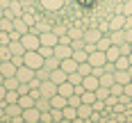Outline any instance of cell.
I'll return each mask as SVG.
<instances>
[{
	"mask_svg": "<svg viewBox=\"0 0 132 123\" xmlns=\"http://www.w3.org/2000/svg\"><path fill=\"white\" fill-rule=\"evenodd\" d=\"M66 34L71 39H84V30L82 27H71V30H66Z\"/></svg>",
	"mask_w": 132,
	"mask_h": 123,
	"instance_id": "d6a6232c",
	"label": "cell"
},
{
	"mask_svg": "<svg viewBox=\"0 0 132 123\" xmlns=\"http://www.w3.org/2000/svg\"><path fill=\"white\" fill-rule=\"evenodd\" d=\"M50 107H55V109H64V107H66V98H64L62 94L50 96Z\"/></svg>",
	"mask_w": 132,
	"mask_h": 123,
	"instance_id": "7402d4cb",
	"label": "cell"
},
{
	"mask_svg": "<svg viewBox=\"0 0 132 123\" xmlns=\"http://www.w3.org/2000/svg\"><path fill=\"white\" fill-rule=\"evenodd\" d=\"M59 68H64L66 73H73V71H78V62L73 59V57H66L59 62Z\"/></svg>",
	"mask_w": 132,
	"mask_h": 123,
	"instance_id": "ffe728a7",
	"label": "cell"
},
{
	"mask_svg": "<svg viewBox=\"0 0 132 123\" xmlns=\"http://www.w3.org/2000/svg\"><path fill=\"white\" fill-rule=\"evenodd\" d=\"M119 48H121V55H130V43H128V41L119 43Z\"/></svg>",
	"mask_w": 132,
	"mask_h": 123,
	"instance_id": "7dc6e473",
	"label": "cell"
},
{
	"mask_svg": "<svg viewBox=\"0 0 132 123\" xmlns=\"http://www.w3.org/2000/svg\"><path fill=\"white\" fill-rule=\"evenodd\" d=\"M109 94L116 96V98H121V96H123V84H121V82H114V84L109 87Z\"/></svg>",
	"mask_w": 132,
	"mask_h": 123,
	"instance_id": "d590c367",
	"label": "cell"
},
{
	"mask_svg": "<svg viewBox=\"0 0 132 123\" xmlns=\"http://www.w3.org/2000/svg\"><path fill=\"white\" fill-rule=\"evenodd\" d=\"M18 105H21L23 109L25 107H34V98H32L30 94H21L18 96Z\"/></svg>",
	"mask_w": 132,
	"mask_h": 123,
	"instance_id": "484cf974",
	"label": "cell"
},
{
	"mask_svg": "<svg viewBox=\"0 0 132 123\" xmlns=\"http://www.w3.org/2000/svg\"><path fill=\"white\" fill-rule=\"evenodd\" d=\"M23 21H25V23H27V25H30V27H32V25H34V23H37V18H34V16H32V14H30V12H23Z\"/></svg>",
	"mask_w": 132,
	"mask_h": 123,
	"instance_id": "ee69618b",
	"label": "cell"
},
{
	"mask_svg": "<svg viewBox=\"0 0 132 123\" xmlns=\"http://www.w3.org/2000/svg\"><path fill=\"white\" fill-rule=\"evenodd\" d=\"M66 80L75 87V84H80V82H82V73H80V71H73V73H68V78H66Z\"/></svg>",
	"mask_w": 132,
	"mask_h": 123,
	"instance_id": "e575fe53",
	"label": "cell"
},
{
	"mask_svg": "<svg viewBox=\"0 0 132 123\" xmlns=\"http://www.w3.org/2000/svg\"><path fill=\"white\" fill-rule=\"evenodd\" d=\"M23 64L37 71V68L43 66V57H41L39 50H25V53H23Z\"/></svg>",
	"mask_w": 132,
	"mask_h": 123,
	"instance_id": "6da1fadb",
	"label": "cell"
},
{
	"mask_svg": "<svg viewBox=\"0 0 132 123\" xmlns=\"http://www.w3.org/2000/svg\"><path fill=\"white\" fill-rule=\"evenodd\" d=\"M0 30H5V32H12V30H14V18L0 16Z\"/></svg>",
	"mask_w": 132,
	"mask_h": 123,
	"instance_id": "4dcf8cb0",
	"label": "cell"
},
{
	"mask_svg": "<svg viewBox=\"0 0 132 123\" xmlns=\"http://www.w3.org/2000/svg\"><path fill=\"white\" fill-rule=\"evenodd\" d=\"M66 78H68V73H66L64 68H59V66H57V68H53V71H50V80H53L55 84H62V82H64Z\"/></svg>",
	"mask_w": 132,
	"mask_h": 123,
	"instance_id": "2e32d148",
	"label": "cell"
},
{
	"mask_svg": "<svg viewBox=\"0 0 132 123\" xmlns=\"http://www.w3.org/2000/svg\"><path fill=\"white\" fill-rule=\"evenodd\" d=\"M55 34H57V37H62V34H66V30H64V27H55Z\"/></svg>",
	"mask_w": 132,
	"mask_h": 123,
	"instance_id": "f5cc1de1",
	"label": "cell"
},
{
	"mask_svg": "<svg viewBox=\"0 0 132 123\" xmlns=\"http://www.w3.org/2000/svg\"><path fill=\"white\" fill-rule=\"evenodd\" d=\"M5 94H7V87H5V84H0V100H5Z\"/></svg>",
	"mask_w": 132,
	"mask_h": 123,
	"instance_id": "f907efd6",
	"label": "cell"
},
{
	"mask_svg": "<svg viewBox=\"0 0 132 123\" xmlns=\"http://www.w3.org/2000/svg\"><path fill=\"white\" fill-rule=\"evenodd\" d=\"M107 96H109V87H103V84H100V87L96 89V98H100V100H105Z\"/></svg>",
	"mask_w": 132,
	"mask_h": 123,
	"instance_id": "ab89813d",
	"label": "cell"
},
{
	"mask_svg": "<svg viewBox=\"0 0 132 123\" xmlns=\"http://www.w3.org/2000/svg\"><path fill=\"white\" fill-rule=\"evenodd\" d=\"M87 62H89V64H91L93 68H96V66H105V64H107L105 50H98V48H96V50H91V53H89V59H87Z\"/></svg>",
	"mask_w": 132,
	"mask_h": 123,
	"instance_id": "277c9868",
	"label": "cell"
},
{
	"mask_svg": "<svg viewBox=\"0 0 132 123\" xmlns=\"http://www.w3.org/2000/svg\"><path fill=\"white\" fill-rule=\"evenodd\" d=\"M9 53H12V55H23V53H25V48H23L21 39H16V41H9Z\"/></svg>",
	"mask_w": 132,
	"mask_h": 123,
	"instance_id": "83f0119b",
	"label": "cell"
},
{
	"mask_svg": "<svg viewBox=\"0 0 132 123\" xmlns=\"http://www.w3.org/2000/svg\"><path fill=\"white\" fill-rule=\"evenodd\" d=\"M50 114H53V121H64V116H62V109L50 107Z\"/></svg>",
	"mask_w": 132,
	"mask_h": 123,
	"instance_id": "f6af8a7d",
	"label": "cell"
},
{
	"mask_svg": "<svg viewBox=\"0 0 132 123\" xmlns=\"http://www.w3.org/2000/svg\"><path fill=\"white\" fill-rule=\"evenodd\" d=\"M105 57H107V62H116V59L121 57V48L116 46V43H112V46L105 50Z\"/></svg>",
	"mask_w": 132,
	"mask_h": 123,
	"instance_id": "44dd1931",
	"label": "cell"
},
{
	"mask_svg": "<svg viewBox=\"0 0 132 123\" xmlns=\"http://www.w3.org/2000/svg\"><path fill=\"white\" fill-rule=\"evenodd\" d=\"M0 62H2V57H0Z\"/></svg>",
	"mask_w": 132,
	"mask_h": 123,
	"instance_id": "9f6ffc18",
	"label": "cell"
},
{
	"mask_svg": "<svg viewBox=\"0 0 132 123\" xmlns=\"http://www.w3.org/2000/svg\"><path fill=\"white\" fill-rule=\"evenodd\" d=\"M78 64H82V62H87L89 59V53H87V48H78V50H73V55H71Z\"/></svg>",
	"mask_w": 132,
	"mask_h": 123,
	"instance_id": "d4e9b609",
	"label": "cell"
},
{
	"mask_svg": "<svg viewBox=\"0 0 132 123\" xmlns=\"http://www.w3.org/2000/svg\"><path fill=\"white\" fill-rule=\"evenodd\" d=\"M9 41H12V37H9V32L0 30V46H9Z\"/></svg>",
	"mask_w": 132,
	"mask_h": 123,
	"instance_id": "60d3db41",
	"label": "cell"
},
{
	"mask_svg": "<svg viewBox=\"0 0 132 123\" xmlns=\"http://www.w3.org/2000/svg\"><path fill=\"white\" fill-rule=\"evenodd\" d=\"M91 114H93V107L89 103H80L78 105V119H91Z\"/></svg>",
	"mask_w": 132,
	"mask_h": 123,
	"instance_id": "ac0fdd59",
	"label": "cell"
},
{
	"mask_svg": "<svg viewBox=\"0 0 132 123\" xmlns=\"http://www.w3.org/2000/svg\"><path fill=\"white\" fill-rule=\"evenodd\" d=\"M34 105L39 107V112H48V109H50V98H43V96H39V98L34 100Z\"/></svg>",
	"mask_w": 132,
	"mask_h": 123,
	"instance_id": "f546056e",
	"label": "cell"
},
{
	"mask_svg": "<svg viewBox=\"0 0 132 123\" xmlns=\"http://www.w3.org/2000/svg\"><path fill=\"white\" fill-rule=\"evenodd\" d=\"M114 66H116V68H130V59H128V55H121L119 59L114 62Z\"/></svg>",
	"mask_w": 132,
	"mask_h": 123,
	"instance_id": "836d02e7",
	"label": "cell"
},
{
	"mask_svg": "<svg viewBox=\"0 0 132 123\" xmlns=\"http://www.w3.org/2000/svg\"><path fill=\"white\" fill-rule=\"evenodd\" d=\"M2 80H5V75H2V71H0V84H2Z\"/></svg>",
	"mask_w": 132,
	"mask_h": 123,
	"instance_id": "db71d44e",
	"label": "cell"
},
{
	"mask_svg": "<svg viewBox=\"0 0 132 123\" xmlns=\"http://www.w3.org/2000/svg\"><path fill=\"white\" fill-rule=\"evenodd\" d=\"M82 87H84V89H89V91H96V89L100 87V78H98V75H93V73H89V75H84V78H82Z\"/></svg>",
	"mask_w": 132,
	"mask_h": 123,
	"instance_id": "ba28073f",
	"label": "cell"
},
{
	"mask_svg": "<svg viewBox=\"0 0 132 123\" xmlns=\"http://www.w3.org/2000/svg\"><path fill=\"white\" fill-rule=\"evenodd\" d=\"M59 62H62L59 57H55V55H50V57H46V59H43V68L53 71V68H57V66H59Z\"/></svg>",
	"mask_w": 132,
	"mask_h": 123,
	"instance_id": "4316f807",
	"label": "cell"
},
{
	"mask_svg": "<svg viewBox=\"0 0 132 123\" xmlns=\"http://www.w3.org/2000/svg\"><path fill=\"white\" fill-rule=\"evenodd\" d=\"M78 71L82 73V78H84V75H89V73H93V66L89 64V62H82V64H78Z\"/></svg>",
	"mask_w": 132,
	"mask_h": 123,
	"instance_id": "74e56055",
	"label": "cell"
},
{
	"mask_svg": "<svg viewBox=\"0 0 132 123\" xmlns=\"http://www.w3.org/2000/svg\"><path fill=\"white\" fill-rule=\"evenodd\" d=\"M114 71H105V73H103V75H100V84H103V87H112V84H114Z\"/></svg>",
	"mask_w": 132,
	"mask_h": 123,
	"instance_id": "f1b7e54d",
	"label": "cell"
},
{
	"mask_svg": "<svg viewBox=\"0 0 132 123\" xmlns=\"http://www.w3.org/2000/svg\"><path fill=\"white\" fill-rule=\"evenodd\" d=\"M55 57H59V59H66V57H71L73 55V48H71V43H57L53 48Z\"/></svg>",
	"mask_w": 132,
	"mask_h": 123,
	"instance_id": "9c48e42d",
	"label": "cell"
},
{
	"mask_svg": "<svg viewBox=\"0 0 132 123\" xmlns=\"http://www.w3.org/2000/svg\"><path fill=\"white\" fill-rule=\"evenodd\" d=\"M57 94H62L64 98H68L71 94H75V87H73L68 80H64L62 84H57Z\"/></svg>",
	"mask_w": 132,
	"mask_h": 123,
	"instance_id": "e0dca14e",
	"label": "cell"
},
{
	"mask_svg": "<svg viewBox=\"0 0 132 123\" xmlns=\"http://www.w3.org/2000/svg\"><path fill=\"white\" fill-rule=\"evenodd\" d=\"M128 59H130V66H132V53H130V55H128Z\"/></svg>",
	"mask_w": 132,
	"mask_h": 123,
	"instance_id": "11a10c76",
	"label": "cell"
},
{
	"mask_svg": "<svg viewBox=\"0 0 132 123\" xmlns=\"http://www.w3.org/2000/svg\"><path fill=\"white\" fill-rule=\"evenodd\" d=\"M39 53H41V57H43V59H46V57H50V55H55L50 46H39Z\"/></svg>",
	"mask_w": 132,
	"mask_h": 123,
	"instance_id": "b9f144b4",
	"label": "cell"
},
{
	"mask_svg": "<svg viewBox=\"0 0 132 123\" xmlns=\"http://www.w3.org/2000/svg\"><path fill=\"white\" fill-rule=\"evenodd\" d=\"M71 48H73V50L84 48V39H71Z\"/></svg>",
	"mask_w": 132,
	"mask_h": 123,
	"instance_id": "bcb514c9",
	"label": "cell"
},
{
	"mask_svg": "<svg viewBox=\"0 0 132 123\" xmlns=\"http://www.w3.org/2000/svg\"><path fill=\"white\" fill-rule=\"evenodd\" d=\"M125 25V14H114L112 18H109V30H121V27Z\"/></svg>",
	"mask_w": 132,
	"mask_h": 123,
	"instance_id": "9a60e30c",
	"label": "cell"
},
{
	"mask_svg": "<svg viewBox=\"0 0 132 123\" xmlns=\"http://www.w3.org/2000/svg\"><path fill=\"white\" fill-rule=\"evenodd\" d=\"M21 116H23V121H25V123H39L41 121V112H39L37 105H34V107H25Z\"/></svg>",
	"mask_w": 132,
	"mask_h": 123,
	"instance_id": "5b68a950",
	"label": "cell"
},
{
	"mask_svg": "<svg viewBox=\"0 0 132 123\" xmlns=\"http://www.w3.org/2000/svg\"><path fill=\"white\" fill-rule=\"evenodd\" d=\"M107 34H109V39H112V43H116V46L125 41V34H123V27H121V30H109Z\"/></svg>",
	"mask_w": 132,
	"mask_h": 123,
	"instance_id": "603a6c76",
	"label": "cell"
},
{
	"mask_svg": "<svg viewBox=\"0 0 132 123\" xmlns=\"http://www.w3.org/2000/svg\"><path fill=\"white\" fill-rule=\"evenodd\" d=\"M80 96H82V103H89V105L96 100V91H89V89H84Z\"/></svg>",
	"mask_w": 132,
	"mask_h": 123,
	"instance_id": "8d00e7d4",
	"label": "cell"
},
{
	"mask_svg": "<svg viewBox=\"0 0 132 123\" xmlns=\"http://www.w3.org/2000/svg\"><path fill=\"white\" fill-rule=\"evenodd\" d=\"M39 91H41V96H43V98H50V96H55V94H57V84H55V82L50 80V78H48V80H41Z\"/></svg>",
	"mask_w": 132,
	"mask_h": 123,
	"instance_id": "8992f818",
	"label": "cell"
},
{
	"mask_svg": "<svg viewBox=\"0 0 132 123\" xmlns=\"http://www.w3.org/2000/svg\"><path fill=\"white\" fill-rule=\"evenodd\" d=\"M123 94L128 96V98H132V80L128 82V84H123Z\"/></svg>",
	"mask_w": 132,
	"mask_h": 123,
	"instance_id": "c3c4849f",
	"label": "cell"
},
{
	"mask_svg": "<svg viewBox=\"0 0 132 123\" xmlns=\"http://www.w3.org/2000/svg\"><path fill=\"white\" fill-rule=\"evenodd\" d=\"M18 89H7V94H5V103H18Z\"/></svg>",
	"mask_w": 132,
	"mask_h": 123,
	"instance_id": "1f68e13d",
	"label": "cell"
},
{
	"mask_svg": "<svg viewBox=\"0 0 132 123\" xmlns=\"http://www.w3.org/2000/svg\"><path fill=\"white\" fill-rule=\"evenodd\" d=\"M34 78H39V80H48V78H50V71H48V68H37V71H34Z\"/></svg>",
	"mask_w": 132,
	"mask_h": 123,
	"instance_id": "f35d334b",
	"label": "cell"
},
{
	"mask_svg": "<svg viewBox=\"0 0 132 123\" xmlns=\"http://www.w3.org/2000/svg\"><path fill=\"white\" fill-rule=\"evenodd\" d=\"M41 7L48 12H59L64 7V0H41Z\"/></svg>",
	"mask_w": 132,
	"mask_h": 123,
	"instance_id": "5bb4252c",
	"label": "cell"
},
{
	"mask_svg": "<svg viewBox=\"0 0 132 123\" xmlns=\"http://www.w3.org/2000/svg\"><path fill=\"white\" fill-rule=\"evenodd\" d=\"M121 14H125V16H130V14H132V0H125V2H123Z\"/></svg>",
	"mask_w": 132,
	"mask_h": 123,
	"instance_id": "7bdbcfd3",
	"label": "cell"
},
{
	"mask_svg": "<svg viewBox=\"0 0 132 123\" xmlns=\"http://www.w3.org/2000/svg\"><path fill=\"white\" fill-rule=\"evenodd\" d=\"M21 114H23V107L18 103H7L5 105V121H12V119L21 116Z\"/></svg>",
	"mask_w": 132,
	"mask_h": 123,
	"instance_id": "52a82bcc",
	"label": "cell"
},
{
	"mask_svg": "<svg viewBox=\"0 0 132 123\" xmlns=\"http://www.w3.org/2000/svg\"><path fill=\"white\" fill-rule=\"evenodd\" d=\"M123 27H132V14H130V16H125V25H123Z\"/></svg>",
	"mask_w": 132,
	"mask_h": 123,
	"instance_id": "816d5d0a",
	"label": "cell"
},
{
	"mask_svg": "<svg viewBox=\"0 0 132 123\" xmlns=\"http://www.w3.org/2000/svg\"><path fill=\"white\" fill-rule=\"evenodd\" d=\"M62 116H64V121H75L78 119V107H73V105L66 103V107L62 109Z\"/></svg>",
	"mask_w": 132,
	"mask_h": 123,
	"instance_id": "d6986e66",
	"label": "cell"
},
{
	"mask_svg": "<svg viewBox=\"0 0 132 123\" xmlns=\"http://www.w3.org/2000/svg\"><path fill=\"white\" fill-rule=\"evenodd\" d=\"M14 30H16V32H21V34H25L27 30H30V25L23 21V16H16V18H14Z\"/></svg>",
	"mask_w": 132,
	"mask_h": 123,
	"instance_id": "cb8c5ba5",
	"label": "cell"
},
{
	"mask_svg": "<svg viewBox=\"0 0 132 123\" xmlns=\"http://www.w3.org/2000/svg\"><path fill=\"white\" fill-rule=\"evenodd\" d=\"M114 80L121 82V84H128V82L132 80V71L130 68H116V71H114Z\"/></svg>",
	"mask_w": 132,
	"mask_h": 123,
	"instance_id": "7c38bea8",
	"label": "cell"
},
{
	"mask_svg": "<svg viewBox=\"0 0 132 123\" xmlns=\"http://www.w3.org/2000/svg\"><path fill=\"white\" fill-rule=\"evenodd\" d=\"M21 43H23V48H25V50H39V46H41L39 34H37V32H32V30H27L25 34H21Z\"/></svg>",
	"mask_w": 132,
	"mask_h": 123,
	"instance_id": "7a4b0ae2",
	"label": "cell"
},
{
	"mask_svg": "<svg viewBox=\"0 0 132 123\" xmlns=\"http://www.w3.org/2000/svg\"><path fill=\"white\" fill-rule=\"evenodd\" d=\"M12 62L16 66H23V55H12Z\"/></svg>",
	"mask_w": 132,
	"mask_h": 123,
	"instance_id": "681fc988",
	"label": "cell"
},
{
	"mask_svg": "<svg viewBox=\"0 0 132 123\" xmlns=\"http://www.w3.org/2000/svg\"><path fill=\"white\" fill-rule=\"evenodd\" d=\"M16 64H14L12 59H2V62H0V71H2V75H5V78H9V75H16Z\"/></svg>",
	"mask_w": 132,
	"mask_h": 123,
	"instance_id": "4fadbf2b",
	"label": "cell"
},
{
	"mask_svg": "<svg viewBox=\"0 0 132 123\" xmlns=\"http://www.w3.org/2000/svg\"><path fill=\"white\" fill-rule=\"evenodd\" d=\"M100 37H103L100 27H89V30H84V43H98Z\"/></svg>",
	"mask_w": 132,
	"mask_h": 123,
	"instance_id": "8fae6325",
	"label": "cell"
},
{
	"mask_svg": "<svg viewBox=\"0 0 132 123\" xmlns=\"http://www.w3.org/2000/svg\"><path fill=\"white\" fill-rule=\"evenodd\" d=\"M39 41H41V46L55 48V46L59 43V37L55 34V30H46V32H39Z\"/></svg>",
	"mask_w": 132,
	"mask_h": 123,
	"instance_id": "3957f363",
	"label": "cell"
},
{
	"mask_svg": "<svg viewBox=\"0 0 132 123\" xmlns=\"http://www.w3.org/2000/svg\"><path fill=\"white\" fill-rule=\"evenodd\" d=\"M16 78H18L21 82H30L32 78H34V68L25 66V64H23V66H18V68H16Z\"/></svg>",
	"mask_w": 132,
	"mask_h": 123,
	"instance_id": "30bf717a",
	"label": "cell"
}]
</instances>
